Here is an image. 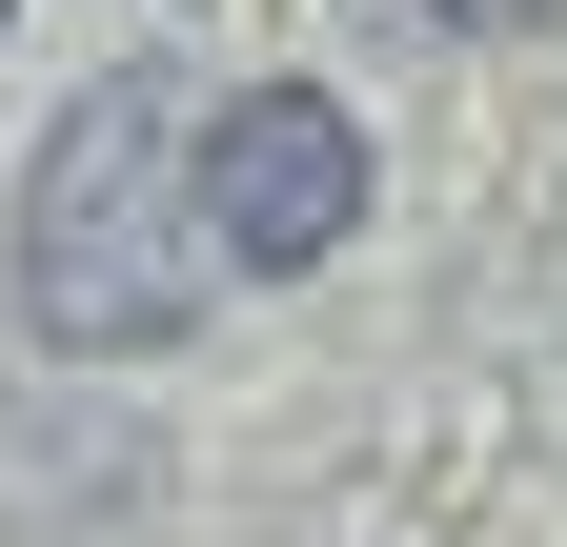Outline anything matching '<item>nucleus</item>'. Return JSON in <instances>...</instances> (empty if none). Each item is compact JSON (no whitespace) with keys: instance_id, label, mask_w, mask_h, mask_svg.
Here are the masks:
<instances>
[{"instance_id":"obj_2","label":"nucleus","mask_w":567,"mask_h":547,"mask_svg":"<svg viewBox=\"0 0 567 547\" xmlns=\"http://www.w3.org/2000/svg\"><path fill=\"white\" fill-rule=\"evenodd\" d=\"M344 224H365V122H344L324 82H244L224 122H203V244L224 264L305 285V264H344Z\"/></svg>"},{"instance_id":"obj_1","label":"nucleus","mask_w":567,"mask_h":547,"mask_svg":"<svg viewBox=\"0 0 567 547\" xmlns=\"http://www.w3.org/2000/svg\"><path fill=\"white\" fill-rule=\"evenodd\" d=\"M203 264H224L203 244V122H183L163 61H122L21 163V324L41 345H183Z\"/></svg>"}]
</instances>
